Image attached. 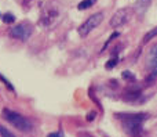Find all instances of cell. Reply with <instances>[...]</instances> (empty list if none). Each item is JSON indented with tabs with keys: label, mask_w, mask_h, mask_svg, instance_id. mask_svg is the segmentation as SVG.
Listing matches in <instances>:
<instances>
[{
	"label": "cell",
	"mask_w": 157,
	"mask_h": 137,
	"mask_svg": "<svg viewBox=\"0 0 157 137\" xmlns=\"http://www.w3.org/2000/svg\"><path fill=\"white\" fill-rule=\"evenodd\" d=\"M117 61H119V60H116V58H113V60L108 61V62H106V65H105V68H106V69L114 68V66H116V64H117Z\"/></svg>",
	"instance_id": "cell-15"
},
{
	"label": "cell",
	"mask_w": 157,
	"mask_h": 137,
	"mask_svg": "<svg viewBox=\"0 0 157 137\" xmlns=\"http://www.w3.org/2000/svg\"><path fill=\"white\" fill-rule=\"evenodd\" d=\"M61 15V4L57 0H48L41 4V14L39 24L44 28H50L59 19Z\"/></svg>",
	"instance_id": "cell-1"
},
{
	"label": "cell",
	"mask_w": 157,
	"mask_h": 137,
	"mask_svg": "<svg viewBox=\"0 0 157 137\" xmlns=\"http://www.w3.org/2000/svg\"><path fill=\"white\" fill-rule=\"evenodd\" d=\"M33 32V26L32 24H29V22H21V24L15 25V26H13L10 29V36L13 39H18V40H28V39L30 38V35H32Z\"/></svg>",
	"instance_id": "cell-4"
},
{
	"label": "cell",
	"mask_w": 157,
	"mask_h": 137,
	"mask_svg": "<svg viewBox=\"0 0 157 137\" xmlns=\"http://www.w3.org/2000/svg\"><path fill=\"white\" fill-rule=\"evenodd\" d=\"M155 36H157V28H153L152 30H149V32L145 35V38H144V44H146V43H149L150 40H152Z\"/></svg>",
	"instance_id": "cell-10"
},
{
	"label": "cell",
	"mask_w": 157,
	"mask_h": 137,
	"mask_svg": "<svg viewBox=\"0 0 157 137\" xmlns=\"http://www.w3.org/2000/svg\"><path fill=\"white\" fill-rule=\"evenodd\" d=\"M119 36H120V33H119V32H114V33H113V35H112V36H110V38H109V39H108V42H106V44H108V43H110V42H112V40H113V39L119 38ZM106 44H105V46H106Z\"/></svg>",
	"instance_id": "cell-17"
},
{
	"label": "cell",
	"mask_w": 157,
	"mask_h": 137,
	"mask_svg": "<svg viewBox=\"0 0 157 137\" xmlns=\"http://www.w3.org/2000/svg\"><path fill=\"white\" fill-rule=\"evenodd\" d=\"M78 137H94V136H91V135H87V133H81Z\"/></svg>",
	"instance_id": "cell-19"
},
{
	"label": "cell",
	"mask_w": 157,
	"mask_h": 137,
	"mask_svg": "<svg viewBox=\"0 0 157 137\" xmlns=\"http://www.w3.org/2000/svg\"><path fill=\"white\" fill-rule=\"evenodd\" d=\"M124 130L131 136H138L142 129V122L147 119V114H117Z\"/></svg>",
	"instance_id": "cell-2"
},
{
	"label": "cell",
	"mask_w": 157,
	"mask_h": 137,
	"mask_svg": "<svg viewBox=\"0 0 157 137\" xmlns=\"http://www.w3.org/2000/svg\"><path fill=\"white\" fill-rule=\"evenodd\" d=\"M102 19H103V14L102 13L92 14L91 17H88V18H87L86 21L80 25V28H78V35H80L81 38H86V36L88 35L92 29H95V28L102 22Z\"/></svg>",
	"instance_id": "cell-5"
},
{
	"label": "cell",
	"mask_w": 157,
	"mask_h": 137,
	"mask_svg": "<svg viewBox=\"0 0 157 137\" xmlns=\"http://www.w3.org/2000/svg\"><path fill=\"white\" fill-rule=\"evenodd\" d=\"M0 80H2V82H3V83H4V85H6V86H7V87H8V90H11V91H15V89H14V86H13V85H11V83H10V82H8V80H7V79H6V78H4V76H3V75H0Z\"/></svg>",
	"instance_id": "cell-14"
},
{
	"label": "cell",
	"mask_w": 157,
	"mask_h": 137,
	"mask_svg": "<svg viewBox=\"0 0 157 137\" xmlns=\"http://www.w3.org/2000/svg\"><path fill=\"white\" fill-rule=\"evenodd\" d=\"M0 136H2V137H15L13 133L10 132V130L6 129V127L2 126V125H0Z\"/></svg>",
	"instance_id": "cell-12"
},
{
	"label": "cell",
	"mask_w": 157,
	"mask_h": 137,
	"mask_svg": "<svg viewBox=\"0 0 157 137\" xmlns=\"http://www.w3.org/2000/svg\"><path fill=\"white\" fill-rule=\"evenodd\" d=\"M141 96V91L139 90H136V91H132V90H130V93H125V96H124V100L125 101H132V100H136L138 97Z\"/></svg>",
	"instance_id": "cell-9"
},
{
	"label": "cell",
	"mask_w": 157,
	"mask_h": 137,
	"mask_svg": "<svg viewBox=\"0 0 157 137\" xmlns=\"http://www.w3.org/2000/svg\"><path fill=\"white\" fill-rule=\"evenodd\" d=\"M2 18H3V21H4L6 24H13V22L15 21V17H14V15H13V14H11V13H7V14H4V15H3Z\"/></svg>",
	"instance_id": "cell-11"
},
{
	"label": "cell",
	"mask_w": 157,
	"mask_h": 137,
	"mask_svg": "<svg viewBox=\"0 0 157 137\" xmlns=\"http://www.w3.org/2000/svg\"><path fill=\"white\" fill-rule=\"evenodd\" d=\"M3 118L7 122H10L15 129L21 130V132H30V130H32V123H30L26 118L19 115L18 112H14V111H10V110H4L3 111Z\"/></svg>",
	"instance_id": "cell-3"
},
{
	"label": "cell",
	"mask_w": 157,
	"mask_h": 137,
	"mask_svg": "<svg viewBox=\"0 0 157 137\" xmlns=\"http://www.w3.org/2000/svg\"><path fill=\"white\" fill-rule=\"evenodd\" d=\"M95 115H97V112H90L88 116H87V121H94V119H95Z\"/></svg>",
	"instance_id": "cell-18"
},
{
	"label": "cell",
	"mask_w": 157,
	"mask_h": 137,
	"mask_svg": "<svg viewBox=\"0 0 157 137\" xmlns=\"http://www.w3.org/2000/svg\"><path fill=\"white\" fill-rule=\"evenodd\" d=\"M131 13H132L131 8H120V10H117L110 19V26L112 28H120L124 24H127L128 19H130Z\"/></svg>",
	"instance_id": "cell-6"
},
{
	"label": "cell",
	"mask_w": 157,
	"mask_h": 137,
	"mask_svg": "<svg viewBox=\"0 0 157 137\" xmlns=\"http://www.w3.org/2000/svg\"><path fill=\"white\" fill-rule=\"evenodd\" d=\"M149 57H153V58H157V44L152 47V50H150L149 53Z\"/></svg>",
	"instance_id": "cell-16"
},
{
	"label": "cell",
	"mask_w": 157,
	"mask_h": 137,
	"mask_svg": "<svg viewBox=\"0 0 157 137\" xmlns=\"http://www.w3.org/2000/svg\"><path fill=\"white\" fill-rule=\"evenodd\" d=\"M121 76H123V79H125V80H135V76H134V74L131 71H124L121 74Z\"/></svg>",
	"instance_id": "cell-13"
},
{
	"label": "cell",
	"mask_w": 157,
	"mask_h": 137,
	"mask_svg": "<svg viewBox=\"0 0 157 137\" xmlns=\"http://www.w3.org/2000/svg\"><path fill=\"white\" fill-rule=\"evenodd\" d=\"M149 6H150V0H139V2H136L134 4V10H135V13L138 15H144V13L149 8Z\"/></svg>",
	"instance_id": "cell-7"
},
{
	"label": "cell",
	"mask_w": 157,
	"mask_h": 137,
	"mask_svg": "<svg viewBox=\"0 0 157 137\" xmlns=\"http://www.w3.org/2000/svg\"><path fill=\"white\" fill-rule=\"evenodd\" d=\"M95 2H97V0H83V2L78 3L77 8L78 10H87V8H90L91 6H94Z\"/></svg>",
	"instance_id": "cell-8"
}]
</instances>
